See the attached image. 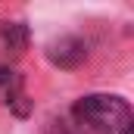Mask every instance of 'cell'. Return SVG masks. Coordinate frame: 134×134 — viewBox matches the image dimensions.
I'll return each instance as SVG.
<instances>
[{
    "mask_svg": "<svg viewBox=\"0 0 134 134\" xmlns=\"http://www.w3.org/2000/svg\"><path fill=\"white\" fill-rule=\"evenodd\" d=\"M75 122L91 128V131L100 134H131L134 115L128 100L115 97V94H91V97H81L72 109Z\"/></svg>",
    "mask_w": 134,
    "mask_h": 134,
    "instance_id": "obj_1",
    "label": "cell"
},
{
    "mask_svg": "<svg viewBox=\"0 0 134 134\" xmlns=\"http://www.w3.org/2000/svg\"><path fill=\"white\" fill-rule=\"evenodd\" d=\"M47 56H50L53 66H59V69H75V66L84 63L87 47H84V41H78V37H72V34H63V37L50 41Z\"/></svg>",
    "mask_w": 134,
    "mask_h": 134,
    "instance_id": "obj_2",
    "label": "cell"
},
{
    "mask_svg": "<svg viewBox=\"0 0 134 134\" xmlns=\"http://www.w3.org/2000/svg\"><path fill=\"white\" fill-rule=\"evenodd\" d=\"M16 100H22V81L13 69H0V103L13 106Z\"/></svg>",
    "mask_w": 134,
    "mask_h": 134,
    "instance_id": "obj_3",
    "label": "cell"
},
{
    "mask_svg": "<svg viewBox=\"0 0 134 134\" xmlns=\"http://www.w3.org/2000/svg\"><path fill=\"white\" fill-rule=\"evenodd\" d=\"M3 44L13 50V53H22V47L28 44V31H25V25H6L3 28Z\"/></svg>",
    "mask_w": 134,
    "mask_h": 134,
    "instance_id": "obj_4",
    "label": "cell"
},
{
    "mask_svg": "<svg viewBox=\"0 0 134 134\" xmlns=\"http://www.w3.org/2000/svg\"><path fill=\"white\" fill-rule=\"evenodd\" d=\"M44 134H81L78 128H72V125H66V122H50V128Z\"/></svg>",
    "mask_w": 134,
    "mask_h": 134,
    "instance_id": "obj_5",
    "label": "cell"
}]
</instances>
